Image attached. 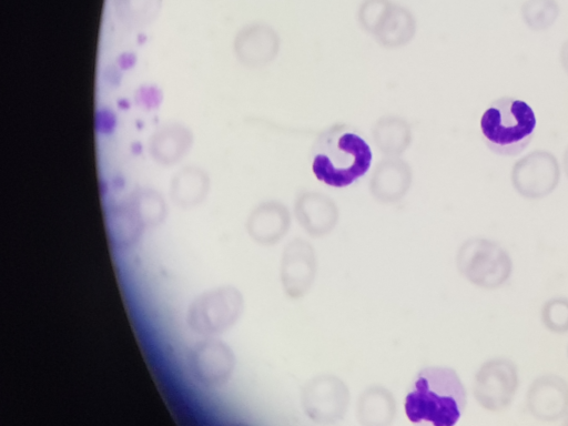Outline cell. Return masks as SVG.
Returning a JSON list of instances; mask_svg holds the SVG:
<instances>
[{
  "mask_svg": "<svg viewBox=\"0 0 568 426\" xmlns=\"http://www.w3.org/2000/svg\"><path fill=\"white\" fill-rule=\"evenodd\" d=\"M560 168L557 158L545 150H536L518 160L511 170L514 189L524 197L540 199L558 185Z\"/></svg>",
  "mask_w": 568,
  "mask_h": 426,
  "instance_id": "10",
  "label": "cell"
},
{
  "mask_svg": "<svg viewBox=\"0 0 568 426\" xmlns=\"http://www.w3.org/2000/svg\"><path fill=\"white\" fill-rule=\"evenodd\" d=\"M467 404L466 388L457 372L447 366H426L415 376L404 399L412 423L453 426Z\"/></svg>",
  "mask_w": 568,
  "mask_h": 426,
  "instance_id": "1",
  "label": "cell"
},
{
  "mask_svg": "<svg viewBox=\"0 0 568 426\" xmlns=\"http://www.w3.org/2000/svg\"><path fill=\"white\" fill-rule=\"evenodd\" d=\"M515 364L504 357L485 362L474 378V396L487 410L498 412L509 406L518 388Z\"/></svg>",
  "mask_w": 568,
  "mask_h": 426,
  "instance_id": "8",
  "label": "cell"
},
{
  "mask_svg": "<svg viewBox=\"0 0 568 426\" xmlns=\"http://www.w3.org/2000/svg\"><path fill=\"white\" fill-rule=\"evenodd\" d=\"M351 403L347 384L338 376L324 373L310 378L301 389V406L314 423L335 424L343 419Z\"/></svg>",
  "mask_w": 568,
  "mask_h": 426,
  "instance_id": "6",
  "label": "cell"
},
{
  "mask_svg": "<svg viewBox=\"0 0 568 426\" xmlns=\"http://www.w3.org/2000/svg\"><path fill=\"white\" fill-rule=\"evenodd\" d=\"M317 266L314 246L302 237L291 240L280 261V282L284 294L292 300L307 295L315 283Z\"/></svg>",
  "mask_w": 568,
  "mask_h": 426,
  "instance_id": "9",
  "label": "cell"
},
{
  "mask_svg": "<svg viewBox=\"0 0 568 426\" xmlns=\"http://www.w3.org/2000/svg\"><path fill=\"white\" fill-rule=\"evenodd\" d=\"M376 146L388 156L403 153L410 143L412 134L408 123L399 116H384L373 130Z\"/></svg>",
  "mask_w": 568,
  "mask_h": 426,
  "instance_id": "17",
  "label": "cell"
},
{
  "mask_svg": "<svg viewBox=\"0 0 568 426\" xmlns=\"http://www.w3.org/2000/svg\"><path fill=\"white\" fill-rule=\"evenodd\" d=\"M542 322L546 327L556 333L568 331V300L554 298L542 308Z\"/></svg>",
  "mask_w": 568,
  "mask_h": 426,
  "instance_id": "19",
  "label": "cell"
},
{
  "mask_svg": "<svg viewBox=\"0 0 568 426\" xmlns=\"http://www.w3.org/2000/svg\"><path fill=\"white\" fill-rule=\"evenodd\" d=\"M355 414L363 426H389L397 414L396 397L383 385H369L358 395Z\"/></svg>",
  "mask_w": 568,
  "mask_h": 426,
  "instance_id": "16",
  "label": "cell"
},
{
  "mask_svg": "<svg viewBox=\"0 0 568 426\" xmlns=\"http://www.w3.org/2000/svg\"><path fill=\"white\" fill-rule=\"evenodd\" d=\"M243 311L242 293L231 285L220 286L191 303L186 315L187 325L196 334L210 337L231 328Z\"/></svg>",
  "mask_w": 568,
  "mask_h": 426,
  "instance_id": "5",
  "label": "cell"
},
{
  "mask_svg": "<svg viewBox=\"0 0 568 426\" xmlns=\"http://www.w3.org/2000/svg\"><path fill=\"white\" fill-rule=\"evenodd\" d=\"M290 227V211L285 204L278 201H266L258 204L246 221V231L250 237L264 246L281 242Z\"/></svg>",
  "mask_w": 568,
  "mask_h": 426,
  "instance_id": "14",
  "label": "cell"
},
{
  "mask_svg": "<svg viewBox=\"0 0 568 426\" xmlns=\"http://www.w3.org/2000/svg\"><path fill=\"white\" fill-rule=\"evenodd\" d=\"M564 168H565L566 175L568 176V148L564 155Z\"/></svg>",
  "mask_w": 568,
  "mask_h": 426,
  "instance_id": "22",
  "label": "cell"
},
{
  "mask_svg": "<svg viewBox=\"0 0 568 426\" xmlns=\"http://www.w3.org/2000/svg\"><path fill=\"white\" fill-rule=\"evenodd\" d=\"M204 194V181L196 176H182L174 186V197L183 205H192L199 202Z\"/></svg>",
  "mask_w": 568,
  "mask_h": 426,
  "instance_id": "20",
  "label": "cell"
},
{
  "mask_svg": "<svg viewBox=\"0 0 568 426\" xmlns=\"http://www.w3.org/2000/svg\"><path fill=\"white\" fill-rule=\"evenodd\" d=\"M412 181L410 166L396 156H389L375 168L369 181V190L377 201L395 203L406 195Z\"/></svg>",
  "mask_w": 568,
  "mask_h": 426,
  "instance_id": "15",
  "label": "cell"
},
{
  "mask_svg": "<svg viewBox=\"0 0 568 426\" xmlns=\"http://www.w3.org/2000/svg\"><path fill=\"white\" fill-rule=\"evenodd\" d=\"M456 266L468 282L483 288L503 286L513 271L507 251L498 243L483 237L468 239L459 246Z\"/></svg>",
  "mask_w": 568,
  "mask_h": 426,
  "instance_id": "4",
  "label": "cell"
},
{
  "mask_svg": "<svg viewBox=\"0 0 568 426\" xmlns=\"http://www.w3.org/2000/svg\"><path fill=\"white\" fill-rule=\"evenodd\" d=\"M357 17L366 31L388 47L407 43L416 29L413 13L390 0H364L358 8Z\"/></svg>",
  "mask_w": 568,
  "mask_h": 426,
  "instance_id": "7",
  "label": "cell"
},
{
  "mask_svg": "<svg viewBox=\"0 0 568 426\" xmlns=\"http://www.w3.org/2000/svg\"><path fill=\"white\" fill-rule=\"evenodd\" d=\"M559 14L556 0H527L521 6V17L525 23L535 31L548 29Z\"/></svg>",
  "mask_w": 568,
  "mask_h": 426,
  "instance_id": "18",
  "label": "cell"
},
{
  "mask_svg": "<svg viewBox=\"0 0 568 426\" xmlns=\"http://www.w3.org/2000/svg\"><path fill=\"white\" fill-rule=\"evenodd\" d=\"M530 105L513 97L495 100L480 118V129L487 146L499 155L514 156L529 144L536 129Z\"/></svg>",
  "mask_w": 568,
  "mask_h": 426,
  "instance_id": "3",
  "label": "cell"
},
{
  "mask_svg": "<svg viewBox=\"0 0 568 426\" xmlns=\"http://www.w3.org/2000/svg\"><path fill=\"white\" fill-rule=\"evenodd\" d=\"M560 60L564 69L568 73V40L562 44Z\"/></svg>",
  "mask_w": 568,
  "mask_h": 426,
  "instance_id": "21",
  "label": "cell"
},
{
  "mask_svg": "<svg viewBox=\"0 0 568 426\" xmlns=\"http://www.w3.org/2000/svg\"><path fill=\"white\" fill-rule=\"evenodd\" d=\"M527 407L538 419L555 420L562 417L568 410V384L554 374L539 376L528 389Z\"/></svg>",
  "mask_w": 568,
  "mask_h": 426,
  "instance_id": "13",
  "label": "cell"
},
{
  "mask_svg": "<svg viewBox=\"0 0 568 426\" xmlns=\"http://www.w3.org/2000/svg\"><path fill=\"white\" fill-rule=\"evenodd\" d=\"M311 159L312 171L318 181L333 187H345L368 171L373 154L354 129L336 124L317 136Z\"/></svg>",
  "mask_w": 568,
  "mask_h": 426,
  "instance_id": "2",
  "label": "cell"
},
{
  "mask_svg": "<svg viewBox=\"0 0 568 426\" xmlns=\"http://www.w3.org/2000/svg\"><path fill=\"white\" fill-rule=\"evenodd\" d=\"M187 365L199 383L212 387L230 379L235 368V357L225 343L210 336L190 348Z\"/></svg>",
  "mask_w": 568,
  "mask_h": 426,
  "instance_id": "11",
  "label": "cell"
},
{
  "mask_svg": "<svg viewBox=\"0 0 568 426\" xmlns=\"http://www.w3.org/2000/svg\"><path fill=\"white\" fill-rule=\"evenodd\" d=\"M294 214L301 227L313 237L332 233L339 219L334 200L314 191H303L296 196Z\"/></svg>",
  "mask_w": 568,
  "mask_h": 426,
  "instance_id": "12",
  "label": "cell"
}]
</instances>
